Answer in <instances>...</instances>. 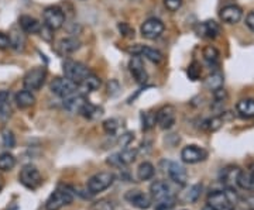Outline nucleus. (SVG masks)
I'll return each instance as SVG.
<instances>
[{
	"instance_id": "f257e3e1",
	"label": "nucleus",
	"mask_w": 254,
	"mask_h": 210,
	"mask_svg": "<svg viewBox=\"0 0 254 210\" xmlns=\"http://www.w3.org/2000/svg\"><path fill=\"white\" fill-rule=\"evenodd\" d=\"M150 192L155 202V210H171L177 203V196L173 189L164 181H154L150 186Z\"/></svg>"
},
{
	"instance_id": "f03ea898",
	"label": "nucleus",
	"mask_w": 254,
	"mask_h": 210,
	"mask_svg": "<svg viewBox=\"0 0 254 210\" xmlns=\"http://www.w3.org/2000/svg\"><path fill=\"white\" fill-rule=\"evenodd\" d=\"M237 193L233 188L223 191H215L209 195L208 206L215 210H235L237 203Z\"/></svg>"
},
{
	"instance_id": "7ed1b4c3",
	"label": "nucleus",
	"mask_w": 254,
	"mask_h": 210,
	"mask_svg": "<svg viewBox=\"0 0 254 210\" xmlns=\"http://www.w3.org/2000/svg\"><path fill=\"white\" fill-rule=\"evenodd\" d=\"M63 72L64 76L66 79H69L71 82L75 83L76 86H79L85 81V78L89 73H92L86 65L82 64V62H78V61H72V59H68V61L64 62Z\"/></svg>"
},
{
	"instance_id": "20e7f679",
	"label": "nucleus",
	"mask_w": 254,
	"mask_h": 210,
	"mask_svg": "<svg viewBox=\"0 0 254 210\" xmlns=\"http://www.w3.org/2000/svg\"><path fill=\"white\" fill-rule=\"evenodd\" d=\"M73 201V193L66 186H60L54 192L50 195V198L46 202L47 210H60L71 205Z\"/></svg>"
},
{
	"instance_id": "39448f33",
	"label": "nucleus",
	"mask_w": 254,
	"mask_h": 210,
	"mask_svg": "<svg viewBox=\"0 0 254 210\" xmlns=\"http://www.w3.org/2000/svg\"><path fill=\"white\" fill-rule=\"evenodd\" d=\"M47 79V69L44 66H36L33 69H30L24 78H23V86L24 89L30 92L38 91Z\"/></svg>"
},
{
	"instance_id": "423d86ee",
	"label": "nucleus",
	"mask_w": 254,
	"mask_h": 210,
	"mask_svg": "<svg viewBox=\"0 0 254 210\" xmlns=\"http://www.w3.org/2000/svg\"><path fill=\"white\" fill-rule=\"evenodd\" d=\"M116 176L112 172H99V174H95L92 176L91 179L88 181V191L92 195H98V193L106 191L108 188H110L113 182H115Z\"/></svg>"
},
{
	"instance_id": "0eeeda50",
	"label": "nucleus",
	"mask_w": 254,
	"mask_h": 210,
	"mask_svg": "<svg viewBox=\"0 0 254 210\" xmlns=\"http://www.w3.org/2000/svg\"><path fill=\"white\" fill-rule=\"evenodd\" d=\"M43 18H44V26L51 28L53 31L60 30L65 24V13L63 9L57 6H50L43 11Z\"/></svg>"
},
{
	"instance_id": "6e6552de",
	"label": "nucleus",
	"mask_w": 254,
	"mask_h": 210,
	"mask_svg": "<svg viewBox=\"0 0 254 210\" xmlns=\"http://www.w3.org/2000/svg\"><path fill=\"white\" fill-rule=\"evenodd\" d=\"M18 179L28 189H37L43 183L41 174H40V171L37 169L34 165H26V166H23V169L20 171Z\"/></svg>"
},
{
	"instance_id": "1a4fd4ad",
	"label": "nucleus",
	"mask_w": 254,
	"mask_h": 210,
	"mask_svg": "<svg viewBox=\"0 0 254 210\" xmlns=\"http://www.w3.org/2000/svg\"><path fill=\"white\" fill-rule=\"evenodd\" d=\"M50 89H51V92L54 95L63 98V99L78 93V86L73 82H71L69 79H66L65 76L64 78H55L54 81L51 82V85H50Z\"/></svg>"
},
{
	"instance_id": "9d476101",
	"label": "nucleus",
	"mask_w": 254,
	"mask_h": 210,
	"mask_svg": "<svg viewBox=\"0 0 254 210\" xmlns=\"http://www.w3.org/2000/svg\"><path fill=\"white\" fill-rule=\"evenodd\" d=\"M164 30H165V26L164 23L160 20V18H147L144 23L141 24V36L147 38V40H155L158 37L163 36Z\"/></svg>"
},
{
	"instance_id": "9b49d317",
	"label": "nucleus",
	"mask_w": 254,
	"mask_h": 210,
	"mask_svg": "<svg viewBox=\"0 0 254 210\" xmlns=\"http://www.w3.org/2000/svg\"><path fill=\"white\" fill-rule=\"evenodd\" d=\"M128 69H130V73L133 75V78L137 83L144 85L148 81V73L144 69V64H143V59L140 55H133L130 58Z\"/></svg>"
},
{
	"instance_id": "f8f14e48",
	"label": "nucleus",
	"mask_w": 254,
	"mask_h": 210,
	"mask_svg": "<svg viewBox=\"0 0 254 210\" xmlns=\"http://www.w3.org/2000/svg\"><path fill=\"white\" fill-rule=\"evenodd\" d=\"M157 126L161 130H170L175 124V109L173 106L167 105L155 113Z\"/></svg>"
},
{
	"instance_id": "ddd939ff",
	"label": "nucleus",
	"mask_w": 254,
	"mask_h": 210,
	"mask_svg": "<svg viewBox=\"0 0 254 210\" xmlns=\"http://www.w3.org/2000/svg\"><path fill=\"white\" fill-rule=\"evenodd\" d=\"M208 153L198 146H187L181 151V159L185 164H198L206 159Z\"/></svg>"
},
{
	"instance_id": "4468645a",
	"label": "nucleus",
	"mask_w": 254,
	"mask_h": 210,
	"mask_svg": "<svg viewBox=\"0 0 254 210\" xmlns=\"http://www.w3.org/2000/svg\"><path fill=\"white\" fill-rule=\"evenodd\" d=\"M125 199H126L131 206H134V208H137V209L140 210L150 209L151 205H153L151 198H150L147 193L141 192V191H128V192L125 195Z\"/></svg>"
},
{
	"instance_id": "2eb2a0df",
	"label": "nucleus",
	"mask_w": 254,
	"mask_h": 210,
	"mask_svg": "<svg viewBox=\"0 0 254 210\" xmlns=\"http://www.w3.org/2000/svg\"><path fill=\"white\" fill-rule=\"evenodd\" d=\"M128 51H130L133 55L144 56L145 59H148V61H150V62H153V64H160V62H163V59H164L163 54H161L158 50L151 48V47H145V46H140V44H137V46L128 48Z\"/></svg>"
},
{
	"instance_id": "dca6fc26",
	"label": "nucleus",
	"mask_w": 254,
	"mask_h": 210,
	"mask_svg": "<svg viewBox=\"0 0 254 210\" xmlns=\"http://www.w3.org/2000/svg\"><path fill=\"white\" fill-rule=\"evenodd\" d=\"M167 174L170 176V179L175 182L177 185H181L184 186L187 181H188V174H187V169L178 162H168L167 166Z\"/></svg>"
},
{
	"instance_id": "f3484780",
	"label": "nucleus",
	"mask_w": 254,
	"mask_h": 210,
	"mask_svg": "<svg viewBox=\"0 0 254 210\" xmlns=\"http://www.w3.org/2000/svg\"><path fill=\"white\" fill-rule=\"evenodd\" d=\"M243 17V10L236 4H229L220 10V18L227 24H236Z\"/></svg>"
},
{
	"instance_id": "a211bd4d",
	"label": "nucleus",
	"mask_w": 254,
	"mask_h": 210,
	"mask_svg": "<svg viewBox=\"0 0 254 210\" xmlns=\"http://www.w3.org/2000/svg\"><path fill=\"white\" fill-rule=\"evenodd\" d=\"M18 27L26 34H37L41 30V23L37 18L23 14L18 18Z\"/></svg>"
},
{
	"instance_id": "6ab92c4d",
	"label": "nucleus",
	"mask_w": 254,
	"mask_h": 210,
	"mask_svg": "<svg viewBox=\"0 0 254 210\" xmlns=\"http://www.w3.org/2000/svg\"><path fill=\"white\" fill-rule=\"evenodd\" d=\"M196 33L198 36L203 38H216L220 34V26L213 20H208V21L200 23L196 27Z\"/></svg>"
},
{
	"instance_id": "aec40b11",
	"label": "nucleus",
	"mask_w": 254,
	"mask_h": 210,
	"mask_svg": "<svg viewBox=\"0 0 254 210\" xmlns=\"http://www.w3.org/2000/svg\"><path fill=\"white\" fill-rule=\"evenodd\" d=\"M86 102L88 101L85 99V96L75 93L72 96H68V98L64 99V107L68 110L69 113H79Z\"/></svg>"
},
{
	"instance_id": "412c9836",
	"label": "nucleus",
	"mask_w": 254,
	"mask_h": 210,
	"mask_svg": "<svg viewBox=\"0 0 254 210\" xmlns=\"http://www.w3.org/2000/svg\"><path fill=\"white\" fill-rule=\"evenodd\" d=\"M14 102L20 109H28L36 103V96L33 95V92L27 91V89H21L16 93Z\"/></svg>"
},
{
	"instance_id": "4be33fe9",
	"label": "nucleus",
	"mask_w": 254,
	"mask_h": 210,
	"mask_svg": "<svg viewBox=\"0 0 254 210\" xmlns=\"http://www.w3.org/2000/svg\"><path fill=\"white\" fill-rule=\"evenodd\" d=\"M82 43L76 37H65L63 40H60L58 43V50L63 54H72L75 51H78L81 48Z\"/></svg>"
},
{
	"instance_id": "5701e85b",
	"label": "nucleus",
	"mask_w": 254,
	"mask_h": 210,
	"mask_svg": "<svg viewBox=\"0 0 254 210\" xmlns=\"http://www.w3.org/2000/svg\"><path fill=\"white\" fill-rule=\"evenodd\" d=\"M240 171L242 169L239 166H227L220 174V181L226 185V188H233L235 185H237V176Z\"/></svg>"
},
{
	"instance_id": "b1692460",
	"label": "nucleus",
	"mask_w": 254,
	"mask_h": 210,
	"mask_svg": "<svg viewBox=\"0 0 254 210\" xmlns=\"http://www.w3.org/2000/svg\"><path fill=\"white\" fill-rule=\"evenodd\" d=\"M200 192H202V186L200 185H190L188 188H185L178 196V199L182 203H193L199 199Z\"/></svg>"
},
{
	"instance_id": "393cba45",
	"label": "nucleus",
	"mask_w": 254,
	"mask_h": 210,
	"mask_svg": "<svg viewBox=\"0 0 254 210\" xmlns=\"http://www.w3.org/2000/svg\"><path fill=\"white\" fill-rule=\"evenodd\" d=\"M236 110L243 119H254V99H243L236 105Z\"/></svg>"
},
{
	"instance_id": "a878e982",
	"label": "nucleus",
	"mask_w": 254,
	"mask_h": 210,
	"mask_svg": "<svg viewBox=\"0 0 254 210\" xmlns=\"http://www.w3.org/2000/svg\"><path fill=\"white\" fill-rule=\"evenodd\" d=\"M10 48H14L16 51H21L26 46V36L24 33L18 28H13L10 31Z\"/></svg>"
},
{
	"instance_id": "bb28decb",
	"label": "nucleus",
	"mask_w": 254,
	"mask_h": 210,
	"mask_svg": "<svg viewBox=\"0 0 254 210\" xmlns=\"http://www.w3.org/2000/svg\"><path fill=\"white\" fill-rule=\"evenodd\" d=\"M11 114L10 92L0 91V120H7Z\"/></svg>"
},
{
	"instance_id": "cd10ccee",
	"label": "nucleus",
	"mask_w": 254,
	"mask_h": 210,
	"mask_svg": "<svg viewBox=\"0 0 254 210\" xmlns=\"http://www.w3.org/2000/svg\"><path fill=\"white\" fill-rule=\"evenodd\" d=\"M223 82H225L223 73L220 72V71H213L205 79V86L208 88L209 91H216V89L223 88Z\"/></svg>"
},
{
	"instance_id": "c85d7f7f",
	"label": "nucleus",
	"mask_w": 254,
	"mask_h": 210,
	"mask_svg": "<svg viewBox=\"0 0 254 210\" xmlns=\"http://www.w3.org/2000/svg\"><path fill=\"white\" fill-rule=\"evenodd\" d=\"M100 85H102V81H100L99 76H96L95 73H89V75L85 78V81H83L78 88H81L83 92L89 93V92L98 91L100 88Z\"/></svg>"
},
{
	"instance_id": "c756f323",
	"label": "nucleus",
	"mask_w": 254,
	"mask_h": 210,
	"mask_svg": "<svg viewBox=\"0 0 254 210\" xmlns=\"http://www.w3.org/2000/svg\"><path fill=\"white\" fill-rule=\"evenodd\" d=\"M79 114H82L83 117H86V119L89 120L99 119L100 116L103 114V109L99 107V106L92 105L91 102H86V103L83 105V107L81 109V111H79Z\"/></svg>"
},
{
	"instance_id": "7c9ffc66",
	"label": "nucleus",
	"mask_w": 254,
	"mask_h": 210,
	"mask_svg": "<svg viewBox=\"0 0 254 210\" xmlns=\"http://www.w3.org/2000/svg\"><path fill=\"white\" fill-rule=\"evenodd\" d=\"M237 185L245 189V191H252L254 192V174L250 171H240V174L237 176Z\"/></svg>"
},
{
	"instance_id": "2f4dec72",
	"label": "nucleus",
	"mask_w": 254,
	"mask_h": 210,
	"mask_svg": "<svg viewBox=\"0 0 254 210\" xmlns=\"http://www.w3.org/2000/svg\"><path fill=\"white\" fill-rule=\"evenodd\" d=\"M155 174V169H154V165L151 164V162H141V164L138 165V168H137V178L140 179V181H148V179H151Z\"/></svg>"
},
{
	"instance_id": "473e14b6",
	"label": "nucleus",
	"mask_w": 254,
	"mask_h": 210,
	"mask_svg": "<svg viewBox=\"0 0 254 210\" xmlns=\"http://www.w3.org/2000/svg\"><path fill=\"white\" fill-rule=\"evenodd\" d=\"M219 51L215 48V47L209 46L206 47L205 50H203V59H205V62L209 65V66H212V68H215V66H218L219 65ZM216 69V68H215ZM218 71V69H216Z\"/></svg>"
},
{
	"instance_id": "72a5a7b5",
	"label": "nucleus",
	"mask_w": 254,
	"mask_h": 210,
	"mask_svg": "<svg viewBox=\"0 0 254 210\" xmlns=\"http://www.w3.org/2000/svg\"><path fill=\"white\" fill-rule=\"evenodd\" d=\"M16 166V158L10 153H1L0 154V171H11Z\"/></svg>"
},
{
	"instance_id": "f704fd0d",
	"label": "nucleus",
	"mask_w": 254,
	"mask_h": 210,
	"mask_svg": "<svg viewBox=\"0 0 254 210\" xmlns=\"http://www.w3.org/2000/svg\"><path fill=\"white\" fill-rule=\"evenodd\" d=\"M137 148H131V147H126L122 153H119V158L123 165H128L134 162L137 158Z\"/></svg>"
},
{
	"instance_id": "c9c22d12",
	"label": "nucleus",
	"mask_w": 254,
	"mask_h": 210,
	"mask_svg": "<svg viewBox=\"0 0 254 210\" xmlns=\"http://www.w3.org/2000/svg\"><path fill=\"white\" fill-rule=\"evenodd\" d=\"M1 143H3V146L6 147V148H14V146H16V137H14L11 130L6 128V130L1 131Z\"/></svg>"
},
{
	"instance_id": "e433bc0d",
	"label": "nucleus",
	"mask_w": 254,
	"mask_h": 210,
	"mask_svg": "<svg viewBox=\"0 0 254 210\" xmlns=\"http://www.w3.org/2000/svg\"><path fill=\"white\" fill-rule=\"evenodd\" d=\"M120 127V121L118 119H108L103 121V130L108 133V134H116V131Z\"/></svg>"
},
{
	"instance_id": "4c0bfd02",
	"label": "nucleus",
	"mask_w": 254,
	"mask_h": 210,
	"mask_svg": "<svg viewBox=\"0 0 254 210\" xmlns=\"http://www.w3.org/2000/svg\"><path fill=\"white\" fill-rule=\"evenodd\" d=\"M93 210H115V202L110 199H99L93 203Z\"/></svg>"
},
{
	"instance_id": "58836bf2",
	"label": "nucleus",
	"mask_w": 254,
	"mask_h": 210,
	"mask_svg": "<svg viewBox=\"0 0 254 210\" xmlns=\"http://www.w3.org/2000/svg\"><path fill=\"white\" fill-rule=\"evenodd\" d=\"M118 30H119V33L125 37V38H133V37H134V28L131 27L128 23H125V21L119 23Z\"/></svg>"
},
{
	"instance_id": "ea45409f",
	"label": "nucleus",
	"mask_w": 254,
	"mask_h": 210,
	"mask_svg": "<svg viewBox=\"0 0 254 210\" xmlns=\"http://www.w3.org/2000/svg\"><path fill=\"white\" fill-rule=\"evenodd\" d=\"M222 124H223V121L222 119L216 116V117H212V119L206 120L205 123H203V127L206 128L208 131H216L219 128L222 127Z\"/></svg>"
},
{
	"instance_id": "a19ab883",
	"label": "nucleus",
	"mask_w": 254,
	"mask_h": 210,
	"mask_svg": "<svg viewBox=\"0 0 254 210\" xmlns=\"http://www.w3.org/2000/svg\"><path fill=\"white\" fill-rule=\"evenodd\" d=\"M157 124V120H155V113H144L143 114V130H151Z\"/></svg>"
},
{
	"instance_id": "79ce46f5",
	"label": "nucleus",
	"mask_w": 254,
	"mask_h": 210,
	"mask_svg": "<svg viewBox=\"0 0 254 210\" xmlns=\"http://www.w3.org/2000/svg\"><path fill=\"white\" fill-rule=\"evenodd\" d=\"M106 89H108V95L110 98H115L120 93V83L116 79H110L108 85H106Z\"/></svg>"
},
{
	"instance_id": "37998d69",
	"label": "nucleus",
	"mask_w": 254,
	"mask_h": 210,
	"mask_svg": "<svg viewBox=\"0 0 254 210\" xmlns=\"http://www.w3.org/2000/svg\"><path fill=\"white\" fill-rule=\"evenodd\" d=\"M188 76L190 81H198L200 76V66L198 62H192L188 68Z\"/></svg>"
},
{
	"instance_id": "c03bdc74",
	"label": "nucleus",
	"mask_w": 254,
	"mask_h": 210,
	"mask_svg": "<svg viewBox=\"0 0 254 210\" xmlns=\"http://www.w3.org/2000/svg\"><path fill=\"white\" fill-rule=\"evenodd\" d=\"M182 1H184V0H164V4H165L167 10H170V11H177V10L182 6Z\"/></svg>"
},
{
	"instance_id": "a18cd8bd",
	"label": "nucleus",
	"mask_w": 254,
	"mask_h": 210,
	"mask_svg": "<svg viewBox=\"0 0 254 210\" xmlns=\"http://www.w3.org/2000/svg\"><path fill=\"white\" fill-rule=\"evenodd\" d=\"M10 48V37L4 31H0V50Z\"/></svg>"
},
{
	"instance_id": "49530a36",
	"label": "nucleus",
	"mask_w": 254,
	"mask_h": 210,
	"mask_svg": "<svg viewBox=\"0 0 254 210\" xmlns=\"http://www.w3.org/2000/svg\"><path fill=\"white\" fill-rule=\"evenodd\" d=\"M53 30L51 28H48L47 26H41V30H40V34H41V37L44 38V40H47V41H51L53 40Z\"/></svg>"
},
{
	"instance_id": "de8ad7c7",
	"label": "nucleus",
	"mask_w": 254,
	"mask_h": 210,
	"mask_svg": "<svg viewBox=\"0 0 254 210\" xmlns=\"http://www.w3.org/2000/svg\"><path fill=\"white\" fill-rule=\"evenodd\" d=\"M133 140H134V134L133 133H126V134H123L122 138H120V144L123 147H127Z\"/></svg>"
},
{
	"instance_id": "09e8293b",
	"label": "nucleus",
	"mask_w": 254,
	"mask_h": 210,
	"mask_svg": "<svg viewBox=\"0 0 254 210\" xmlns=\"http://www.w3.org/2000/svg\"><path fill=\"white\" fill-rule=\"evenodd\" d=\"M108 164L113 165V166H123L122 161H120V158H119V154H113V156H110L109 158H108Z\"/></svg>"
},
{
	"instance_id": "8fccbe9b",
	"label": "nucleus",
	"mask_w": 254,
	"mask_h": 210,
	"mask_svg": "<svg viewBox=\"0 0 254 210\" xmlns=\"http://www.w3.org/2000/svg\"><path fill=\"white\" fill-rule=\"evenodd\" d=\"M246 26L254 33V11H250V13L246 16Z\"/></svg>"
},
{
	"instance_id": "3c124183",
	"label": "nucleus",
	"mask_w": 254,
	"mask_h": 210,
	"mask_svg": "<svg viewBox=\"0 0 254 210\" xmlns=\"http://www.w3.org/2000/svg\"><path fill=\"white\" fill-rule=\"evenodd\" d=\"M247 205H249V208H250V209H254V196H252V198H247Z\"/></svg>"
},
{
	"instance_id": "603ef678",
	"label": "nucleus",
	"mask_w": 254,
	"mask_h": 210,
	"mask_svg": "<svg viewBox=\"0 0 254 210\" xmlns=\"http://www.w3.org/2000/svg\"><path fill=\"white\" fill-rule=\"evenodd\" d=\"M202 210H215V209H212L210 206H205V208H203V209H202Z\"/></svg>"
},
{
	"instance_id": "864d4df0",
	"label": "nucleus",
	"mask_w": 254,
	"mask_h": 210,
	"mask_svg": "<svg viewBox=\"0 0 254 210\" xmlns=\"http://www.w3.org/2000/svg\"><path fill=\"white\" fill-rule=\"evenodd\" d=\"M250 172H252V174H254V164L250 166Z\"/></svg>"
},
{
	"instance_id": "5fc2aeb1",
	"label": "nucleus",
	"mask_w": 254,
	"mask_h": 210,
	"mask_svg": "<svg viewBox=\"0 0 254 210\" xmlns=\"http://www.w3.org/2000/svg\"><path fill=\"white\" fill-rule=\"evenodd\" d=\"M0 191H1V185H0Z\"/></svg>"
},
{
	"instance_id": "6e6d98bb",
	"label": "nucleus",
	"mask_w": 254,
	"mask_h": 210,
	"mask_svg": "<svg viewBox=\"0 0 254 210\" xmlns=\"http://www.w3.org/2000/svg\"><path fill=\"white\" fill-rule=\"evenodd\" d=\"M82 1H83V0H82Z\"/></svg>"
}]
</instances>
